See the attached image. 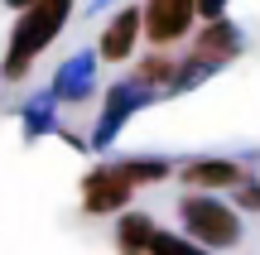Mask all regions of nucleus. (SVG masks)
Listing matches in <instances>:
<instances>
[{"instance_id": "obj_13", "label": "nucleus", "mask_w": 260, "mask_h": 255, "mask_svg": "<svg viewBox=\"0 0 260 255\" xmlns=\"http://www.w3.org/2000/svg\"><path fill=\"white\" fill-rule=\"evenodd\" d=\"M10 5H34V0H10Z\"/></svg>"}, {"instance_id": "obj_10", "label": "nucleus", "mask_w": 260, "mask_h": 255, "mask_svg": "<svg viewBox=\"0 0 260 255\" xmlns=\"http://www.w3.org/2000/svg\"><path fill=\"white\" fill-rule=\"evenodd\" d=\"M169 72H174V67H169V58H149V63L140 67V82H164Z\"/></svg>"}, {"instance_id": "obj_5", "label": "nucleus", "mask_w": 260, "mask_h": 255, "mask_svg": "<svg viewBox=\"0 0 260 255\" xmlns=\"http://www.w3.org/2000/svg\"><path fill=\"white\" fill-rule=\"evenodd\" d=\"M232 53H236V29L226 24V19H217V24H207V34L198 39V53H193V63H188V72L212 67V63H226Z\"/></svg>"}, {"instance_id": "obj_2", "label": "nucleus", "mask_w": 260, "mask_h": 255, "mask_svg": "<svg viewBox=\"0 0 260 255\" xmlns=\"http://www.w3.org/2000/svg\"><path fill=\"white\" fill-rule=\"evenodd\" d=\"M164 164H125V169H96L87 178V212H116L140 178H164Z\"/></svg>"}, {"instance_id": "obj_3", "label": "nucleus", "mask_w": 260, "mask_h": 255, "mask_svg": "<svg viewBox=\"0 0 260 255\" xmlns=\"http://www.w3.org/2000/svg\"><path fill=\"white\" fill-rule=\"evenodd\" d=\"M183 227L193 231V241L203 246H236L241 241V222L226 202L212 198H183Z\"/></svg>"}, {"instance_id": "obj_9", "label": "nucleus", "mask_w": 260, "mask_h": 255, "mask_svg": "<svg viewBox=\"0 0 260 255\" xmlns=\"http://www.w3.org/2000/svg\"><path fill=\"white\" fill-rule=\"evenodd\" d=\"M149 255H207V250L188 246V241H178V236H164V231H154V236H149Z\"/></svg>"}, {"instance_id": "obj_12", "label": "nucleus", "mask_w": 260, "mask_h": 255, "mask_svg": "<svg viewBox=\"0 0 260 255\" xmlns=\"http://www.w3.org/2000/svg\"><path fill=\"white\" fill-rule=\"evenodd\" d=\"M241 207L260 212V188H255V183H241Z\"/></svg>"}, {"instance_id": "obj_4", "label": "nucleus", "mask_w": 260, "mask_h": 255, "mask_svg": "<svg viewBox=\"0 0 260 255\" xmlns=\"http://www.w3.org/2000/svg\"><path fill=\"white\" fill-rule=\"evenodd\" d=\"M198 0H149L145 5V29L154 44H169V39H178L188 29V19H193Z\"/></svg>"}, {"instance_id": "obj_11", "label": "nucleus", "mask_w": 260, "mask_h": 255, "mask_svg": "<svg viewBox=\"0 0 260 255\" xmlns=\"http://www.w3.org/2000/svg\"><path fill=\"white\" fill-rule=\"evenodd\" d=\"M222 5H226V0H198V15L217 24V19H222Z\"/></svg>"}, {"instance_id": "obj_6", "label": "nucleus", "mask_w": 260, "mask_h": 255, "mask_svg": "<svg viewBox=\"0 0 260 255\" xmlns=\"http://www.w3.org/2000/svg\"><path fill=\"white\" fill-rule=\"evenodd\" d=\"M183 178L203 183V188H232V183H246V173L226 159H193V164H183Z\"/></svg>"}, {"instance_id": "obj_7", "label": "nucleus", "mask_w": 260, "mask_h": 255, "mask_svg": "<svg viewBox=\"0 0 260 255\" xmlns=\"http://www.w3.org/2000/svg\"><path fill=\"white\" fill-rule=\"evenodd\" d=\"M135 34H140V10H121V15L106 24V34H102V53L106 58H125L130 44H135Z\"/></svg>"}, {"instance_id": "obj_1", "label": "nucleus", "mask_w": 260, "mask_h": 255, "mask_svg": "<svg viewBox=\"0 0 260 255\" xmlns=\"http://www.w3.org/2000/svg\"><path fill=\"white\" fill-rule=\"evenodd\" d=\"M68 10H73V0H34V5H29V15L15 24V39H10L5 77H19L39 53H44V44L58 34V24L68 19Z\"/></svg>"}, {"instance_id": "obj_8", "label": "nucleus", "mask_w": 260, "mask_h": 255, "mask_svg": "<svg viewBox=\"0 0 260 255\" xmlns=\"http://www.w3.org/2000/svg\"><path fill=\"white\" fill-rule=\"evenodd\" d=\"M149 236H154L149 217H125V227H121V241H125V250H130V255L149 250Z\"/></svg>"}]
</instances>
